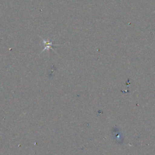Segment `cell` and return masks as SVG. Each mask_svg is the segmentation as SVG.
I'll return each mask as SVG.
<instances>
[{"instance_id":"obj_1","label":"cell","mask_w":155,"mask_h":155,"mask_svg":"<svg viewBox=\"0 0 155 155\" xmlns=\"http://www.w3.org/2000/svg\"><path fill=\"white\" fill-rule=\"evenodd\" d=\"M43 43L44 44V48L43 49L42 51H44L45 50H48L50 48H51L53 45L52 44V41H47L45 40H43Z\"/></svg>"}]
</instances>
